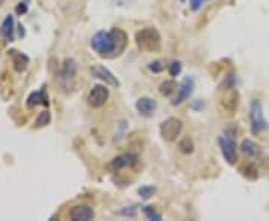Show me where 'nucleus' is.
I'll use <instances>...</instances> for the list:
<instances>
[{
  "instance_id": "nucleus-26",
  "label": "nucleus",
  "mask_w": 269,
  "mask_h": 221,
  "mask_svg": "<svg viewBox=\"0 0 269 221\" xmlns=\"http://www.w3.org/2000/svg\"><path fill=\"white\" fill-rule=\"evenodd\" d=\"M205 2H208V0H190V8H191V11H199L202 6L205 5Z\"/></svg>"
},
{
  "instance_id": "nucleus-16",
  "label": "nucleus",
  "mask_w": 269,
  "mask_h": 221,
  "mask_svg": "<svg viewBox=\"0 0 269 221\" xmlns=\"http://www.w3.org/2000/svg\"><path fill=\"white\" fill-rule=\"evenodd\" d=\"M9 54H11V57H12V65H14V69L17 70L18 73L24 72L26 69L29 68L30 60H29V57H27L24 52H20L17 51V50H11Z\"/></svg>"
},
{
  "instance_id": "nucleus-25",
  "label": "nucleus",
  "mask_w": 269,
  "mask_h": 221,
  "mask_svg": "<svg viewBox=\"0 0 269 221\" xmlns=\"http://www.w3.org/2000/svg\"><path fill=\"white\" fill-rule=\"evenodd\" d=\"M163 69H165V63H163V62H160V60L152 62L151 65H150V70L154 72V73H159V72H162Z\"/></svg>"
},
{
  "instance_id": "nucleus-21",
  "label": "nucleus",
  "mask_w": 269,
  "mask_h": 221,
  "mask_svg": "<svg viewBox=\"0 0 269 221\" xmlns=\"http://www.w3.org/2000/svg\"><path fill=\"white\" fill-rule=\"evenodd\" d=\"M144 214H145V217L148 218V220H156V221H160L162 220V215L152 208V206H145L144 208Z\"/></svg>"
},
{
  "instance_id": "nucleus-15",
  "label": "nucleus",
  "mask_w": 269,
  "mask_h": 221,
  "mask_svg": "<svg viewBox=\"0 0 269 221\" xmlns=\"http://www.w3.org/2000/svg\"><path fill=\"white\" fill-rule=\"evenodd\" d=\"M48 94H47V87H42L41 90L33 91L27 97V108H34L36 105H45L48 106Z\"/></svg>"
},
{
  "instance_id": "nucleus-23",
  "label": "nucleus",
  "mask_w": 269,
  "mask_h": 221,
  "mask_svg": "<svg viewBox=\"0 0 269 221\" xmlns=\"http://www.w3.org/2000/svg\"><path fill=\"white\" fill-rule=\"evenodd\" d=\"M241 172H242L247 178H252V179L257 178V169H256L253 165H245V166L241 169Z\"/></svg>"
},
{
  "instance_id": "nucleus-10",
  "label": "nucleus",
  "mask_w": 269,
  "mask_h": 221,
  "mask_svg": "<svg viewBox=\"0 0 269 221\" xmlns=\"http://www.w3.org/2000/svg\"><path fill=\"white\" fill-rule=\"evenodd\" d=\"M193 90H195V81H193V78L191 76H185L184 79H183V83L178 87V90H177V97L174 99L172 105L177 106V105H181L183 102H185L191 96Z\"/></svg>"
},
{
  "instance_id": "nucleus-20",
  "label": "nucleus",
  "mask_w": 269,
  "mask_h": 221,
  "mask_svg": "<svg viewBox=\"0 0 269 221\" xmlns=\"http://www.w3.org/2000/svg\"><path fill=\"white\" fill-rule=\"evenodd\" d=\"M178 148H180V151L184 154H191L193 153V150H195V145H193V140L190 139V137H183L181 140H180V144H178Z\"/></svg>"
},
{
  "instance_id": "nucleus-17",
  "label": "nucleus",
  "mask_w": 269,
  "mask_h": 221,
  "mask_svg": "<svg viewBox=\"0 0 269 221\" xmlns=\"http://www.w3.org/2000/svg\"><path fill=\"white\" fill-rule=\"evenodd\" d=\"M2 34L8 42L14 41V33H15V19L12 15H6V18L2 23Z\"/></svg>"
},
{
  "instance_id": "nucleus-1",
  "label": "nucleus",
  "mask_w": 269,
  "mask_h": 221,
  "mask_svg": "<svg viewBox=\"0 0 269 221\" xmlns=\"http://www.w3.org/2000/svg\"><path fill=\"white\" fill-rule=\"evenodd\" d=\"M127 34L121 29H112L109 32H98L91 37V48L105 58H114L121 55L127 47Z\"/></svg>"
},
{
  "instance_id": "nucleus-3",
  "label": "nucleus",
  "mask_w": 269,
  "mask_h": 221,
  "mask_svg": "<svg viewBox=\"0 0 269 221\" xmlns=\"http://www.w3.org/2000/svg\"><path fill=\"white\" fill-rule=\"evenodd\" d=\"M248 119H250V129H252L253 135H260V133H263V132L268 130L269 124L268 119L265 117V112H263L262 101L253 99L252 103H250Z\"/></svg>"
},
{
  "instance_id": "nucleus-9",
  "label": "nucleus",
  "mask_w": 269,
  "mask_h": 221,
  "mask_svg": "<svg viewBox=\"0 0 269 221\" xmlns=\"http://www.w3.org/2000/svg\"><path fill=\"white\" fill-rule=\"evenodd\" d=\"M90 72L94 78L103 81L105 84L111 85V87H120V81L117 79V76L109 70L108 68L102 66V65H93L90 68Z\"/></svg>"
},
{
  "instance_id": "nucleus-18",
  "label": "nucleus",
  "mask_w": 269,
  "mask_h": 221,
  "mask_svg": "<svg viewBox=\"0 0 269 221\" xmlns=\"http://www.w3.org/2000/svg\"><path fill=\"white\" fill-rule=\"evenodd\" d=\"M178 90V85L177 83L174 81V79H166V81H163L160 87H159V91H160V94L162 96H170V94H174L175 91Z\"/></svg>"
},
{
  "instance_id": "nucleus-13",
  "label": "nucleus",
  "mask_w": 269,
  "mask_h": 221,
  "mask_svg": "<svg viewBox=\"0 0 269 221\" xmlns=\"http://www.w3.org/2000/svg\"><path fill=\"white\" fill-rule=\"evenodd\" d=\"M241 151L245 154L248 158L253 160H259L263 157V150L259 144H256L252 139H244L241 144Z\"/></svg>"
},
{
  "instance_id": "nucleus-19",
  "label": "nucleus",
  "mask_w": 269,
  "mask_h": 221,
  "mask_svg": "<svg viewBox=\"0 0 269 221\" xmlns=\"http://www.w3.org/2000/svg\"><path fill=\"white\" fill-rule=\"evenodd\" d=\"M51 121V112L48 109H45V111H42L39 115H37V118L34 121V127H44V126H47V124H50Z\"/></svg>"
},
{
  "instance_id": "nucleus-24",
  "label": "nucleus",
  "mask_w": 269,
  "mask_h": 221,
  "mask_svg": "<svg viewBox=\"0 0 269 221\" xmlns=\"http://www.w3.org/2000/svg\"><path fill=\"white\" fill-rule=\"evenodd\" d=\"M181 68H183L181 63L174 60V62L169 65V75H170V76H178V75L181 73Z\"/></svg>"
},
{
  "instance_id": "nucleus-8",
  "label": "nucleus",
  "mask_w": 269,
  "mask_h": 221,
  "mask_svg": "<svg viewBox=\"0 0 269 221\" xmlns=\"http://www.w3.org/2000/svg\"><path fill=\"white\" fill-rule=\"evenodd\" d=\"M220 106L227 114H234L239 106V93L234 87H229L220 99Z\"/></svg>"
},
{
  "instance_id": "nucleus-6",
  "label": "nucleus",
  "mask_w": 269,
  "mask_h": 221,
  "mask_svg": "<svg viewBox=\"0 0 269 221\" xmlns=\"http://www.w3.org/2000/svg\"><path fill=\"white\" fill-rule=\"evenodd\" d=\"M219 145L224 160L229 165H235L238 162V145H236L235 139L230 135H223L219 137Z\"/></svg>"
},
{
  "instance_id": "nucleus-12",
  "label": "nucleus",
  "mask_w": 269,
  "mask_h": 221,
  "mask_svg": "<svg viewBox=\"0 0 269 221\" xmlns=\"http://www.w3.org/2000/svg\"><path fill=\"white\" fill-rule=\"evenodd\" d=\"M69 217L73 221H90L94 218V211L88 205H76L70 209Z\"/></svg>"
},
{
  "instance_id": "nucleus-22",
  "label": "nucleus",
  "mask_w": 269,
  "mask_h": 221,
  "mask_svg": "<svg viewBox=\"0 0 269 221\" xmlns=\"http://www.w3.org/2000/svg\"><path fill=\"white\" fill-rule=\"evenodd\" d=\"M138 193H139V196H141L142 199H150L152 194L156 193V188L152 187V186H145V187L139 188Z\"/></svg>"
},
{
  "instance_id": "nucleus-28",
  "label": "nucleus",
  "mask_w": 269,
  "mask_h": 221,
  "mask_svg": "<svg viewBox=\"0 0 269 221\" xmlns=\"http://www.w3.org/2000/svg\"><path fill=\"white\" fill-rule=\"evenodd\" d=\"M3 2H5V0H0V6H2V5H3Z\"/></svg>"
},
{
  "instance_id": "nucleus-29",
  "label": "nucleus",
  "mask_w": 269,
  "mask_h": 221,
  "mask_svg": "<svg viewBox=\"0 0 269 221\" xmlns=\"http://www.w3.org/2000/svg\"><path fill=\"white\" fill-rule=\"evenodd\" d=\"M0 32H2V29H0Z\"/></svg>"
},
{
  "instance_id": "nucleus-4",
  "label": "nucleus",
  "mask_w": 269,
  "mask_h": 221,
  "mask_svg": "<svg viewBox=\"0 0 269 221\" xmlns=\"http://www.w3.org/2000/svg\"><path fill=\"white\" fill-rule=\"evenodd\" d=\"M75 79H76V63H75V60L67 58V60H65L63 66L57 75V81H59L60 87L67 91L69 88H73Z\"/></svg>"
},
{
  "instance_id": "nucleus-5",
  "label": "nucleus",
  "mask_w": 269,
  "mask_h": 221,
  "mask_svg": "<svg viewBox=\"0 0 269 221\" xmlns=\"http://www.w3.org/2000/svg\"><path fill=\"white\" fill-rule=\"evenodd\" d=\"M181 132H183V121L180 118L170 117L160 124V135L166 142L177 140V137L181 135Z\"/></svg>"
},
{
  "instance_id": "nucleus-2",
  "label": "nucleus",
  "mask_w": 269,
  "mask_h": 221,
  "mask_svg": "<svg viewBox=\"0 0 269 221\" xmlns=\"http://www.w3.org/2000/svg\"><path fill=\"white\" fill-rule=\"evenodd\" d=\"M136 45L145 52H159L162 48V36L157 29L145 27L136 33Z\"/></svg>"
},
{
  "instance_id": "nucleus-14",
  "label": "nucleus",
  "mask_w": 269,
  "mask_h": 221,
  "mask_svg": "<svg viewBox=\"0 0 269 221\" xmlns=\"http://www.w3.org/2000/svg\"><path fill=\"white\" fill-rule=\"evenodd\" d=\"M134 106H136V111L141 115L151 117L152 114L156 112V109H157V102L154 99H151V97H141V99L136 101Z\"/></svg>"
},
{
  "instance_id": "nucleus-27",
  "label": "nucleus",
  "mask_w": 269,
  "mask_h": 221,
  "mask_svg": "<svg viewBox=\"0 0 269 221\" xmlns=\"http://www.w3.org/2000/svg\"><path fill=\"white\" fill-rule=\"evenodd\" d=\"M15 11H17L18 15H23V14H26V12H27V3H26V2H20Z\"/></svg>"
},
{
  "instance_id": "nucleus-11",
  "label": "nucleus",
  "mask_w": 269,
  "mask_h": 221,
  "mask_svg": "<svg viewBox=\"0 0 269 221\" xmlns=\"http://www.w3.org/2000/svg\"><path fill=\"white\" fill-rule=\"evenodd\" d=\"M136 162H138V157L134 154H121L111 160V163L108 165V170L118 172L124 168H132L133 165H136Z\"/></svg>"
},
{
  "instance_id": "nucleus-7",
  "label": "nucleus",
  "mask_w": 269,
  "mask_h": 221,
  "mask_svg": "<svg viewBox=\"0 0 269 221\" xmlns=\"http://www.w3.org/2000/svg\"><path fill=\"white\" fill-rule=\"evenodd\" d=\"M109 99V90L106 88V85H94L88 96H87V102L91 108H102Z\"/></svg>"
}]
</instances>
